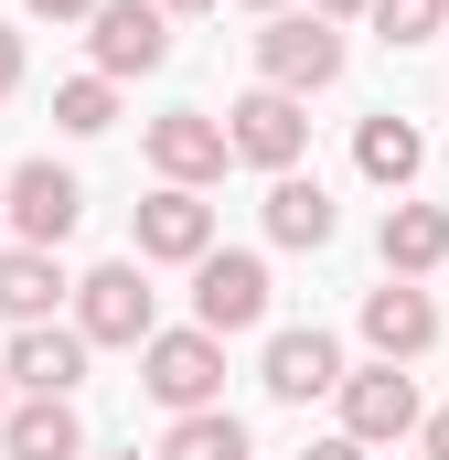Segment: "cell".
<instances>
[{"mask_svg": "<svg viewBox=\"0 0 449 460\" xmlns=\"http://www.w3.org/2000/svg\"><path fill=\"white\" fill-rule=\"evenodd\" d=\"M311 11H321V22H353V11H364V0H311Z\"/></svg>", "mask_w": 449, "mask_h": 460, "instance_id": "484cf974", "label": "cell"}, {"mask_svg": "<svg viewBox=\"0 0 449 460\" xmlns=\"http://www.w3.org/2000/svg\"><path fill=\"white\" fill-rule=\"evenodd\" d=\"M54 300H65L54 246H11V257H0V322H11V332H22V322H54Z\"/></svg>", "mask_w": 449, "mask_h": 460, "instance_id": "ac0fdd59", "label": "cell"}, {"mask_svg": "<svg viewBox=\"0 0 449 460\" xmlns=\"http://www.w3.org/2000/svg\"><path fill=\"white\" fill-rule=\"evenodd\" d=\"M54 128H75V139L118 128V86L108 75H65V86H54Z\"/></svg>", "mask_w": 449, "mask_h": 460, "instance_id": "ffe728a7", "label": "cell"}, {"mask_svg": "<svg viewBox=\"0 0 449 460\" xmlns=\"http://www.w3.org/2000/svg\"><path fill=\"white\" fill-rule=\"evenodd\" d=\"M332 193L311 182V172H268V235L278 246H332Z\"/></svg>", "mask_w": 449, "mask_h": 460, "instance_id": "e0dca14e", "label": "cell"}, {"mask_svg": "<svg viewBox=\"0 0 449 460\" xmlns=\"http://www.w3.org/2000/svg\"><path fill=\"white\" fill-rule=\"evenodd\" d=\"M257 375H268L278 407H311V396L342 385V343L321 332V322H311V332H268V364H257Z\"/></svg>", "mask_w": 449, "mask_h": 460, "instance_id": "4fadbf2b", "label": "cell"}, {"mask_svg": "<svg viewBox=\"0 0 449 460\" xmlns=\"http://www.w3.org/2000/svg\"><path fill=\"white\" fill-rule=\"evenodd\" d=\"M86 332L75 322H22L11 332V353H0V375H11V396H75L86 385Z\"/></svg>", "mask_w": 449, "mask_h": 460, "instance_id": "ba28073f", "label": "cell"}, {"mask_svg": "<svg viewBox=\"0 0 449 460\" xmlns=\"http://www.w3.org/2000/svg\"><path fill=\"white\" fill-rule=\"evenodd\" d=\"M0 460H86L75 396H11V418H0Z\"/></svg>", "mask_w": 449, "mask_h": 460, "instance_id": "5bb4252c", "label": "cell"}, {"mask_svg": "<svg viewBox=\"0 0 449 460\" xmlns=\"http://www.w3.org/2000/svg\"><path fill=\"white\" fill-rule=\"evenodd\" d=\"M86 54H97V75H161L172 65V11L161 0H97L86 11Z\"/></svg>", "mask_w": 449, "mask_h": 460, "instance_id": "5b68a950", "label": "cell"}, {"mask_svg": "<svg viewBox=\"0 0 449 460\" xmlns=\"http://www.w3.org/2000/svg\"><path fill=\"white\" fill-rule=\"evenodd\" d=\"M0 226L22 235V246H65V235L86 226V182H75L65 161H22V172L0 182Z\"/></svg>", "mask_w": 449, "mask_h": 460, "instance_id": "277c9868", "label": "cell"}, {"mask_svg": "<svg viewBox=\"0 0 449 460\" xmlns=\"http://www.w3.org/2000/svg\"><path fill=\"white\" fill-rule=\"evenodd\" d=\"M224 150H235V161H257V172H300V150H311V97L246 86V97L224 108Z\"/></svg>", "mask_w": 449, "mask_h": 460, "instance_id": "8992f818", "label": "cell"}, {"mask_svg": "<svg viewBox=\"0 0 449 460\" xmlns=\"http://www.w3.org/2000/svg\"><path fill=\"white\" fill-rule=\"evenodd\" d=\"M97 460H139V450H97Z\"/></svg>", "mask_w": 449, "mask_h": 460, "instance_id": "f546056e", "label": "cell"}, {"mask_svg": "<svg viewBox=\"0 0 449 460\" xmlns=\"http://www.w3.org/2000/svg\"><path fill=\"white\" fill-rule=\"evenodd\" d=\"M332 396H342V439H364V450H374V439H418V385H407L396 364H364V375L342 364Z\"/></svg>", "mask_w": 449, "mask_h": 460, "instance_id": "8fae6325", "label": "cell"}, {"mask_svg": "<svg viewBox=\"0 0 449 460\" xmlns=\"http://www.w3.org/2000/svg\"><path fill=\"white\" fill-rule=\"evenodd\" d=\"M268 322V257L257 246H204L193 257V332H257Z\"/></svg>", "mask_w": 449, "mask_h": 460, "instance_id": "7a4b0ae2", "label": "cell"}, {"mask_svg": "<svg viewBox=\"0 0 449 460\" xmlns=\"http://www.w3.org/2000/svg\"><path fill=\"white\" fill-rule=\"evenodd\" d=\"M22 11H32V22H86L97 0H22Z\"/></svg>", "mask_w": 449, "mask_h": 460, "instance_id": "7402d4cb", "label": "cell"}, {"mask_svg": "<svg viewBox=\"0 0 449 460\" xmlns=\"http://www.w3.org/2000/svg\"><path fill=\"white\" fill-rule=\"evenodd\" d=\"M246 11H289V0H246Z\"/></svg>", "mask_w": 449, "mask_h": 460, "instance_id": "83f0119b", "label": "cell"}, {"mask_svg": "<svg viewBox=\"0 0 449 460\" xmlns=\"http://www.w3.org/2000/svg\"><path fill=\"white\" fill-rule=\"evenodd\" d=\"M353 172H364V182H385V193H407V182L428 172V139L385 108V118H364V128H353Z\"/></svg>", "mask_w": 449, "mask_h": 460, "instance_id": "2e32d148", "label": "cell"}, {"mask_svg": "<svg viewBox=\"0 0 449 460\" xmlns=\"http://www.w3.org/2000/svg\"><path fill=\"white\" fill-rule=\"evenodd\" d=\"M439 43H449V22H439Z\"/></svg>", "mask_w": 449, "mask_h": 460, "instance_id": "4dcf8cb0", "label": "cell"}, {"mask_svg": "<svg viewBox=\"0 0 449 460\" xmlns=\"http://www.w3.org/2000/svg\"><path fill=\"white\" fill-rule=\"evenodd\" d=\"M11 86H22V32L0 22V97H11Z\"/></svg>", "mask_w": 449, "mask_h": 460, "instance_id": "603a6c76", "label": "cell"}, {"mask_svg": "<svg viewBox=\"0 0 449 460\" xmlns=\"http://www.w3.org/2000/svg\"><path fill=\"white\" fill-rule=\"evenodd\" d=\"M128 235H139V268H193V257L215 246V204L182 193V182H161V193L128 215Z\"/></svg>", "mask_w": 449, "mask_h": 460, "instance_id": "9c48e42d", "label": "cell"}, {"mask_svg": "<svg viewBox=\"0 0 449 460\" xmlns=\"http://www.w3.org/2000/svg\"><path fill=\"white\" fill-rule=\"evenodd\" d=\"M418 439H428V460H449V407H439V418H418Z\"/></svg>", "mask_w": 449, "mask_h": 460, "instance_id": "cb8c5ba5", "label": "cell"}, {"mask_svg": "<svg viewBox=\"0 0 449 460\" xmlns=\"http://www.w3.org/2000/svg\"><path fill=\"white\" fill-rule=\"evenodd\" d=\"M364 343H374V364H418V353L439 343V300H428L418 279L364 289Z\"/></svg>", "mask_w": 449, "mask_h": 460, "instance_id": "7c38bea8", "label": "cell"}, {"mask_svg": "<svg viewBox=\"0 0 449 460\" xmlns=\"http://www.w3.org/2000/svg\"><path fill=\"white\" fill-rule=\"evenodd\" d=\"M364 11H374L385 43H439V22H449V0H364Z\"/></svg>", "mask_w": 449, "mask_h": 460, "instance_id": "44dd1931", "label": "cell"}, {"mask_svg": "<svg viewBox=\"0 0 449 460\" xmlns=\"http://www.w3.org/2000/svg\"><path fill=\"white\" fill-rule=\"evenodd\" d=\"M224 118L215 108H172V118H150V172L161 182H182V193H204V182H224Z\"/></svg>", "mask_w": 449, "mask_h": 460, "instance_id": "30bf717a", "label": "cell"}, {"mask_svg": "<svg viewBox=\"0 0 449 460\" xmlns=\"http://www.w3.org/2000/svg\"><path fill=\"white\" fill-rule=\"evenodd\" d=\"M342 75V32L321 11H268V32H257V86H278V97H321Z\"/></svg>", "mask_w": 449, "mask_h": 460, "instance_id": "6da1fadb", "label": "cell"}, {"mask_svg": "<svg viewBox=\"0 0 449 460\" xmlns=\"http://www.w3.org/2000/svg\"><path fill=\"white\" fill-rule=\"evenodd\" d=\"M161 11H215V0H161Z\"/></svg>", "mask_w": 449, "mask_h": 460, "instance_id": "4316f807", "label": "cell"}, {"mask_svg": "<svg viewBox=\"0 0 449 460\" xmlns=\"http://www.w3.org/2000/svg\"><path fill=\"white\" fill-rule=\"evenodd\" d=\"M75 332H86V343H128V353L161 332V322H150V268H139V257H108V268L75 279Z\"/></svg>", "mask_w": 449, "mask_h": 460, "instance_id": "52a82bcc", "label": "cell"}, {"mask_svg": "<svg viewBox=\"0 0 449 460\" xmlns=\"http://www.w3.org/2000/svg\"><path fill=\"white\" fill-rule=\"evenodd\" d=\"M0 418H11V375H0Z\"/></svg>", "mask_w": 449, "mask_h": 460, "instance_id": "f1b7e54d", "label": "cell"}, {"mask_svg": "<svg viewBox=\"0 0 449 460\" xmlns=\"http://www.w3.org/2000/svg\"><path fill=\"white\" fill-rule=\"evenodd\" d=\"M139 385H150L172 418L224 407V343L215 332H150V343H139Z\"/></svg>", "mask_w": 449, "mask_h": 460, "instance_id": "3957f363", "label": "cell"}, {"mask_svg": "<svg viewBox=\"0 0 449 460\" xmlns=\"http://www.w3.org/2000/svg\"><path fill=\"white\" fill-rule=\"evenodd\" d=\"M300 460H364V439H311Z\"/></svg>", "mask_w": 449, "mask_h": 460, "instance_id": "d4e9b609", "label": "cell"}, {"mask_svg": "<svg viewBox=\"0 0 449 460\" xmlns=\"http://www.w3.org/2000/svg\"><path fill=\"white\" fill-rule=\"evenodd\" d=\"M449 268V204H385V279Z\"/></svg>", "mask_w": 449, "mask_h": 460, "instance_id": "9a60e30c", "label": "cell"}, {"mask_svg": "<svg viewBox=\"0 0 449 460\" xmlns=\"http://www.w3.org/2000/svg\"><path fill=\"white\" fill-rule=\"evenodd\" d=\"M161 460H246V429H235L224 407H193V418H172Z\"/></svg>", "mask_w": 449, "mask_h": 460, "instance_id": "d6986e66", "label": "cell"}]
</instances>
